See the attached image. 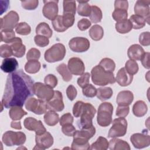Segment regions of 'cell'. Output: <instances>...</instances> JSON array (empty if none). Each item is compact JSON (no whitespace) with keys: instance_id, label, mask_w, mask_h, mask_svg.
Returning <instances> with one entry per match:
<instances>
[{"instance_id":"obj_26","label":"cell","mask_w":150,"mask_h":150,"mask_svg":"<svg viewBox=\"0 0 150 150\" xmlns=\"http://www.w3.org/2000/svg\"><path fill=\"white\" fill-rule=\"evenodd\" d=\"M148 111V107L146 103L142 100H138L134 104L132 112L134 115L137 117H141L145 115Z\"/></svg>"},{"instance_id":"obj_17","label":"cell","mask_w":150,"mask_h":150,"mask_svg":"<svg viewBox=\"0 0 150 150\" xmlns=\"http://www.w3.org/2000/svg\"><path fill=\"white\" fill-rule=\"evenodd\" d=\"M67 67L72 74L76 76H81L84 73V64L82 60L80 58H70L68 61Z\"/></svg>"},{"instance_id":"obj_54","label":"cell","mask_w":150,"mask_h":150,"mask_svg":"<svg viewBox=\"0 0 150 150\" xmlns=\"http://www.w3.org/2000/svg\"><path fill=\"white\" fill-rule=\"evenodd\" d=\"M45 84L50 86L52 88H54L57 84V77L52 74L47 75L44 79Z\"/></svg>"},{"instance_id":"obj_62","label":"cell","mask_w":150,"mask_h":150,"mask_svg":"<svg viewBox=\"0 0 150 150\" xmlns=\"http://www.w3.org/2000/svg\"><path fill=\"white\" fill-rule=\"evenodd\" d=\"M115 9H128V2L127 1H115L114 2Z\"/></svg>"},{"instance_id":"obj_38","label":"cell","mask_w":150,"mask_h":150,"mask_svg":"<svg viewBox=\"0 0 150 150\" xmlns=\"http://www.w3.org/2000/svg\"><path fill=\"white\" fill-rule=\"evenodd\" d=\"M129 20L132 25V28L134 29H139L142 28L145 26L146 23L144 18L135 14L131 15Z\"/></svg>"},{"instance_id":"obj_57","label":"cell","mask_w":150,"mask_h":150,"mask_svg":"<svg viewBox=\"0 0 150 150\" xmlns=\"http://www.w3.org/2000/svg\"><path fill=\"white\" fill-rule=\"evenodd\" d=\"M129 112V106L118 105L116 110V115L118 117L125 118L127 117Z\"/></svg>"},{"instance_id":"obj_29","label":"cell","mask_w":150,"mask_h":150,"mask_svg":"<svg viewBox=\"0 0 150 150\" xmlns=\"http://www.w3.org/2000/svg\"><path fill=\"white\" fill-rule=\"evenodd\" d=\"M44 121L49 126H54L57 124L59 121V117L56 111L49 110L46 112L44 115Z\"/></svg>"},{"instance_id":"obj_2","label":"cell","mask_w":150,"mask_h":150,"mask_svg":"<svg viewBox=\"0 0 150 150\" xmlns=\"http://www.w3.org/2000/svg\"><path fill=\"white\" fill-rule=\"evenodd\" d=\"M91 76L93 83L97 86H104L108 84H114L116 81L113 73L105 70L100 65L92 69Z\"/></svg>"},{"instance_id":"obj_27","label":"cell","mask_w":150,"mask_h":150,"mask_svg":"<svg viewBox=\"0 0 150 150\" xmlns=\"http://www.w3.org/2000/svg\"><path fill=\"white\" fill-rule=\"evenodd\" d=\"M36 33L38 35H42L47 38L52 37L53 32L49 25L46 22L39 23L36 28Z\"/></svg>"},{"instance_id":"obj_43","label":"cell","mask_w":150,"mask_h":150,"mask_svg":"<svg viewBox=\"0 0 150 150\" xmlns=\"http://www.w3.org/2000/svg\"><path fill=\"white\" fill-rule=\"evenodd\" d=\"M15 31L21 35H28L31 32L30 26L26 22L19 23L15 28Z\"/></svg>"},{"instance_id":"obj_32","label":"cell","mask_w":150,"mask_h":150,"mask_svg":"<svg viewBox=\"0 0 150 150\" xmlns=\"http://www.w3.org/2000/svg\"><path fill=\"white\" fill-rule=\"evenodd\" d=\"M109 148V142L103 137H99L96 142L91 145L90 149L92 150H106Z\"/></svg>"},{"instance_id":"obj_25","label":"cell","mask_w":150,"mask_h":150,"mask_svg":"<svg viewBox=\"0 0 150 150\" xmlns=\"http://www.w3.org/2000/svg\"><path fill=\"white\" fill-rule=\"evenodd\" d=\"M109 148L111 150H129L131 149L128 142L117 138H112L110 141Z\"/></svg>"},{"instance_id":"obj_4","label":"cell","mask_w":150,"mask_h":150,"mask_svg":"<svg viewBox=\"0 0 150 150\" xmlns=\"http://www.w3.org/2000/svg\"><path fill=\"white\" fill-rule=\"evenodd\" d=\"M96 112V110L94 107L88 103H84L81 113L80 119L79 121V127L81 128H87L91 127L93 125V118Z\"/></svg>"},{"instance_id":"obj_18","label":"cell","mask_w":150,"mask_h":150,"mask_svg":"<svg viewBox=\"0 0 150 150\" xmlns=\"http://www.w3.org/2000/svg\"><path fill=\"white\" fill-rule=\"evenodd\" d=\"M48 109L54 111H62L64 105L63 101V96L60 91L58 90L54 91V96L51 100L47 102Z\"/></svg>"},{"instance_id":"obj_53","label":"cell","mask_w":150,"mask_h":150,"mask_svg":"<svg viewBox=\"0 0 150 150\" xmlns=\"http://www.w3.org/2000/svg\"><path fill=\"white\" fill-rule=\"evenodd\" d=\"M34 41L37 46L42 47L47 46L49 43V38L42 35H36L34 38Z\"/></svg>"},{"instance_id":"obj_11","label":"cell","mask_w":150,"mask_h":150,"mask_svg":"<svg viewBox=\"0 0 150 150\" xmlns=\"http://www.w3.org/2000/svg\"><path fill=\"white\" fill-rule=\"evenodd\" d=\"M89 40L83 37H75L70 40L69 46L74 52L82 53L87 51L90 47Z\"/></svg>"},{"instance_id":"obj_1","label":"cell","mask_w":150,"mask_h":150,"mask_svg":"<svg viewBox=\"0 0 150 150\" xmlns=\"http://www.w3.org/2000/svg\"><path fill=\"white\" fill-rule=\"evenodd\" d=\"M34 84L32 78L21 69L9 73L1 103L6 108L22 107L27 98L34 94Z\"/></svg>"},{"instance_id":"obj_22","label":"cell","mask_w":150,"mask_h":150,"mask_svg":"<svg viewBox=\"0 0 150 150\" xmlns=\"http://www.w3.org/2000/svg\"><path fill=\"white\" fill-rule=\"evenodd\" d=\"M96 133V128L92 125L87 128H81V130L76 131L73 135V139H81L88 141Z\"/></svg>"},{"instance_id":"obj_13","label":"cell","mask_w":150,"mask_h":150,"mask_svg":"<svg viewBox=\"0 0 150 150\" xmlns=\"http://www.w3.org/2000/svg\"><path fill=\"white\" fill-rule=\"evenodd\" d=\"M36 145L33 149H45L50 148L53 144V138L50 132L46 131L40 135H36Z\"/></svg>"},{"instance_id":"obj_37","label":"cell","mask_w":150,"mask_h":150,"mask_svg":"<svg viewBox=\"0 0 150 150\" xmlns=\"http://www.w3.org/2000/svg\"><path fill=\"white\" fill-rule=\"evenodd\" d=\"M71 149L74 150H88L90 149V147L88 141L81 139H73Z\"/></svg>"},{"instance_id":"obj_52","label":"cell","mask_w":150,"mask_h":150,"mask_svg":"<svg viewBox=\"0 0 150 150\" xmlns=\"http://www.w3.org/2000/svg\"><path fill=\"white\" fill-rule=\"evenodd\" d=\"M13 55L11 47L9 45L4 44L0 47V56L1 57L8 58Z\"/></svg>"},{"instance_id":"obj_58","label":"cell","mask_w":150,"mask_h":150,"mask_svg":"<svg viewBox=\"0 0 150 150\" xmlns=\"http://www.w3.org/2000/svg\"><path fill=\"white\" fill-rule=\"evenodd\" d=\"M73 122V117L70 113H66L63 114L59 120L60 125L63 126L66 124H72Z\"/></svg>"},{"instance_id":"obj_14","label":"cell","mask_w":150,"mask_h":150,"mask_svg":"<svg viewBox=\"0 0 150 150\" xmlns=\"http://www.w3.org/2000/svg\"><path fill=\"white\" fill-rule=\"evenodd\" d=\"M58 1H44V6L42 9L43 16L47 19L53 21L57 16L58 13Z\"/></svg>"},{"instance_id":"obj_23","label":"cell","mask_w":150,"mask_h":150,"mask_svg":"<svg viewBox=\"0 0 150 150\" xmlns=\"http://www.w3.org/2000/svg\"><path fill=\"white\" fill-rule=\"evenodd\" d=\"M145 52L144 49L138 44L131 45L128 49V56L130 60H140Z\"/></svg>"},{"instance_id":"obj_10","label":"cell","mask_w":150,"mask_h":150,"mask_svg":"<svg viewBox=\"0 0 150 150\" xmlns=\"http://www.w3.org/2000/svg\"><path fill=\"white\" fill-rule=\"evenodd\" d=\"M19 20V16L15 11H11L1 18V29L4 31L13 30L16 28Z\"/></svg>"},{"instance_id":"obj_50","label":"cell","mask_w":150,"mask_h":150,"mask_svg":"<svg viewBox=\"0 0 150 150\" xmlns=\"http://www.w3.org/2000/svg\"><path fill=\"white\" fill-rule=\"evenodd\" d=\"M40 56V51L36 48H31L26 54L28 60H38Z\"/></svg>"},{"instance_id":"obj_3","label":"cell","mask_w":150,"mask_h":150,"mask_svg":"<svg viewBox=\"0 0 150 150\" xmlns=\"http://www.w3.org/2000/svg\"><path fill=\"white\" fill-rule=\"evenodd\" d=\"M113 106L110 103L104 102L101 103L98 108L97 121L99 125L105 127L112 122V115Z\"/></svg>"},{"instance_id":"obj_44","label":"cell","mask_w":150,"mask_h":150,"mask_svg":"<svg viewBox=\"0 0 150 150\" xmlns=\"http://www.w3.org/2000/svg\"><path fill=\"white\" fill-rule=\"evenodd\" d=\"M124 68L128 73L132 75L135 74L138 71L139 69L138 63L136 62V61L130 59L127 61Z\"/></svg>"},{"instance_id":"obj_42","label":"cell","mask_w":150,"mask_h":150,"mask_svg":"<svg viewBox=\"0 0 150 150\" xmlns=\"http://www.w3.org/2000/svg\"><path fill=\"white\" fill-rule=\"evenodd\" d=\"M63 13H70L75 15L76 5L75 1H63Z\"/></svg>"},{"instance_id":"obj_36","label":"cell","mask_w":150,"mask_h":150,"mask_svg":"<svg viewBox=\"0 0 150 150\" xmlns=\"http://www.w3.org/2000/svg\"><path fill=\"white\" fill-rule=\"evenodd\" d=\"M89 16L93 23L100 22L103 18L102 11L99 7L96 5H92L91 6V13Z\"/></svg>"},{"instance_id":"obj_28","label":"cell","mask_w":150,"mask_h":150,"mask_svg":"<svg viewBox=\"0 0 150 150\" xmlns=\"http://www.w3.org/2000/svg\"><path fill=\"white\" fill-rule=\"evenodd\" d=\"M27 112L24 111L22 107L13 106L11 107L9 111V115L10 118L13 121H18L22 119V118L27 115Z\"/></svg>"},{"instance_id":"obj_20","label":"cell","mask_w":150,"mask_h":150,"mask_svg":"<svg viewBox=\"0 0 150 150\" xmlns=\"http://www.w3.org/2000/svg\"><path fill=\"white\" fill-rule=\"evenodd\" d=\"M133 80V75L128 73L124 67L121 68L117 73L115 81L122 87L129 85Z\"/></svg>"},{"instance_id":"obj_56","label":"cell","mask_w":150,"mask_h":150,"mask_svg":"<svg viewBox=\"0 0 150 150\" xmlns=\"http://www.w3.org/2000/svg\"><path fill=\"white\" fill-rule=\"evenodd\" d=\"M139 42L142 46H147L150 45V33L149 32H142L139 37Z\"/></svg>"},{"instance_id":"obj_61","label":"cell","mask_w":150,"mask_h":150,"mask_svg":"<svg viewBox=\"0 0 150 150\" xmlns=\"http://www.w3.org/2000/svg\"><path fill=\"white\" fill-rule=\"evenodd\" d=\"M77 91L76 88L73 85H69L66 89V94L70 101H73L77 96Z\"/></svg>"},{"instance_id":"obj_45","label":"cell","mask_w":150,"mask_h":150,"mask_svg":"<svg viewBox=\"0 0 150 150\" xmlns=\"http://www.w3.org/2000/svg\"><path fill=\"white\" fill-rule=\"evenodd\" d=\"M52 23L54 30L58 32H63L67 29L63 24L62 15H57V16L52 21Z\"/></svg>"},{"instance_id":"obj_30","label":"cell","mask_w":150,"mask_h":150,"mask_svg":"<svg viewBox=\"0 0 150 150\" xmlns=\"http://www.w3.org/2000/svg\"><path fill=\"white\" fill-rule=\"evenodd\" d=\"M89 35L93 40L96 41L100 40L103 37L104 30L101 26L94 25L90 29Z\"/></svg>"},{"instance_id":"obj_60","label":"cell","mask_w":150,"mask_h":150,"mask_svg":"<svg viewBox=\"0 0 150 150\" xmlns=\"http://www.w3.org/2000/svg\"><path fill=\"white\" fill-rule=\"evenodd\" d=\"M83 104L84 102L81 101H78L74 104L73 108V114L75 117L77 118L80 117Z\"/></svg>"},{"instance_id":"obj_40","label":"cell","mask_w":150,"mask_h":150,"mask_svg":"<svg viewBox=\"0 0 150 150\" xmlns=\"http://www.w3.org/2000/svg\"><path fill=\"white\" fill-rule=\"evenodd\" d=\"M105 70L110 72H113L115 68V63L113 60L110 58H104L103 59L99 64Z\"/></svg>"},{"instance_id":"obj_6","label":"cell","mask_w":150,"mask_h":150,"mask_svg":"<svg viewBox=\"0 0 150 150\" xmlns=\"http://www.w3.org/2000/svg\"><path fill=\"white\" fill-rule=\"evenodd\" d=\"M26 139V135L23 132H14L12 131L5 132L2 138L3 143L8 146L22 145L25 142Z\"/></svg>"},{"instance_id":"obj_12","label":"cell","mask_w":150,"mask_h":150,"mask_svg":"<svg viewBox=\"0 0 150 150\" xmlns=\"http://www.w3.org/2000/svg\"><path fill=\"white\" fill-rule=\"evenodd\" d=\"M149 0H138L136 2L134 6L135 15L144 18L148 24H149Z\"/></svg>"},{"instance_id":"obj_9","label":"cell","mask_w":150,"mask_h":150,"mask_svg":"<svg viewBox=\"0 0 150 150\" xmlns=\"http://www.w3.org/2000/svg\"><path fill=\"white\" fill-rule=\"evenodd\" d=\"M54 91L53 88L40 82H37L34 84V94L39 99L48 102L54 96Z\"/></svg>"},{"instance_id":"obj_16","label":"cell","mask_w":150,"mask_h":150,"mask_svg":"<svg viewBox=\"0 0 150 150\" xmlns=\"http://www.w3.org/2000/svg\"><path fill=\"white\" fill-rule=\"evenodd\" d=\"M23 125L26 129L35 131L36 135H40L46 131L42 121L33 117L26 118L23 121Z\"/></svg>"},{"instance_id":"obj_49","label":"cell","mask_w":150,"mask_h":150,"mask_svg":"<svg viewBox=\"0 0 150 150\" xmlns=\"http://www.w3.org/2000/svg\"><path fill=\"white\" fill-rule=\"evenodd\" d=\"M39 1L38 0L22 1L21 4L22 8L26 10H34L38 6Z\"/></svg>"},{"instance_id":"obj_41","label":"cell","mask_w":150,"mask_h":150,"mask_svg":"<svg viewBox=\"0 0 150 150\" xmlns=\"http://www.w3.org/2000/svg\"><path fill=\"white\" fill-rule=\"evenodd\" d=\"M112 16L117 22L123 21L127 19L128 12L125 9H115L112 13Z\"/></svg>"},{"instance_id":"obj_33","label":"cell","mask_w":150,"mask_h":150,"mask_svg":"<svg viewBox=\"0 0 150 150\" xmlns=\"http://www.w3.org/2000/svg\"><path fill=\"white\" fill-rule=\"evenodd\" d=\"M132 29V25L129 19L117 22L115 24L116 30L121 34L128 33Z\"/></svg>"},{"instance_id":"obj_47","label":"cell","mask_w":150,"mask_h":150,"mask_svg":"<svg viewBox=\"0 0 150 150\" xmlns=\"http://www.w3.org/2000/svg\"><path fill=\"white\" fill-rule=\"evenodd\" d=\"M74 15L70 13H63L62 15V22L64 26L68 29L72 26L74 23Z\"/></svg>"},{"instance_id":"obj_15","label":"cell","mask_w":150,"mask_h":150,"mask_svg":"<svg viewBox=\"0 0 150 150\" xmlns=\"http://www.w3.org/2000/svg\"><path fill=\"white\" fill-rule=\"evenodd\" d=\"M130 141L134 146L137 149L144 148L150 145V137L145 132L132 134L130 137Z\"/></svg>"},{"instance_id":"obj_31","label":"cell","mask_w":150,"mask_h":150,"mask_svg":"<svg viewBox=\"0 0 150 150\" xmlns=\"http://www.w3.org/2000/svg\"><path fill=\"white\" fill-rule=\"evenodd\" d=\"M113 94L112 90L111 87H100L97 90V97L101 101H105L110 99Z\"/></svg>"},{"instance_id":"obj_51","label":"cell","mask_w":150,"mask_h":150,"mask_svg":"<svg viewBox=\"0 0 150 150\" xmlns=\"http://www.w3.org/2000/svg\"><path fill=\"white\" fill-rule=\"evenodd\" d=\"M90 74L88 72L84 73L82 75H81L80 77L78 78L77 81V83L79 86L81 88H83L86 86L88 84L90 81Z\"/></svg>"},{"instance_id":"obj_64","label":"cell","mask_w":150,"mask_h":150,"mask_svg":"<svg viewBox=\"0 0 150 150\" xmlns=\"http://www.w3.org/2000/svg\"><path fill=\"white\" fill-rule=\"evenodd\" d=\"M11 127L12 128L16 129H22L21 122H15V121H12L11 123Z\"/></svg>"},{"instance_id":"obj_35","label":"cell","mask_w":150,"mask_h":150,"mask_svg":"<svg viewBox=\"0 0 150 150\" xmlns=\"http://www.w3.org/2000/svg\"><path fill=\"white\" fill-rule=\"evenodd\" d=\"M79 3L77 6V13L82 16H89L91 13V6L88 1H77Z\"/></svg>"},{"instance_id":"obj_24","label":"cell","mask_w":150,"mask_h":150,"mask_svg":"<svg viewBox=\"0 0 150 150\" xmlns=\"http://www.w3.org/2000/svg\"><path fill=\"white\" fill-rule=\"evenodd\" d=\"M18 66V62L13 57L5 58L2 60L1 65V70L5 73H11L15 71Z\"/></svg>"},{"instance_id":"obj_21","label":"cell","mask_w":150,"mask_h":150,"mask_svg":"<svg viewBox=\"0 0 150 150\" xmlns=\"http://www.w3.org/2000/svg\"><path fill=\"white\" fill-rule=\"evenodd\" d=\"M133 100V93L129 90H124L118 94L116 102L118 105L129 106L132 103Z\"/></svg>"},{"instance_id":"obj_46","label":"cell","mask_w":150,"mask_h":150,"mask_svg":"<svg viewBox=\"0 0 150 150\" xmlns=\"http://www.w3.org/2000/svg\"><path fill=\"white\" fill-rule=\"evenodd\" d=\"M83 94L84 96L89 98L94 97L97 94V88L91 84H88L83 88Z\"/></svg>"},{"instance_id":"obj_8","label":"cell","mask_w":150,"mask_h":150,"mask_svg":"<svg viewBox=\"0 0 150 150\" xmlns=\"http://www.w3.org/2000/svg\"><path fill=\"white\" fill-rule=\"evenodd\" d=\"M25 106L27 110L38 115L46 113L48 109L47 102L35 97L28 98L25 103Z\"/></svg>"},{"instance_id":"obj_19","label":"cell","mask_w":150,"mask_h":150,"mask_svg":"<svg viewBox=\"0 0 150 150\" xmlns=\"http://www.w3.org/2000/svg\"><path fill=\"white\" fill-rule=\"evenodd\" d=\"M8 44L10 45L12 54L14 56L17 57H22L25 53L26 47L22 43V40L20 38L15 37L11 40Z\"/></svg>"},{"instance_id":"obj_34","label":"cell","mask_w":150,"mask_h":150,"mask_svg":"<svg viewBox=\"0 0 150 150\" xmlns=\"http://www.w3.org/2000/svg\"><path fill=\"white\" fill-rule=\"evenodd\" d=\"M57 71L62 76L64 81H70L72 79V74L69 71L67 66L64 63L59 64L56 67Z\"/></svg>"},{"instance_id":"obj_39","label":"cell","mask_w":150,"mask_h":150,"mask_svg":"<svg viewBox=\"0 0 150 150\" xmlns=\"http://www.w3.org/2000/svg\"><path fill=\"white\" fill-rule=\"evenodd\" d=\"M40 69V63L38 60H28L25 65V70L30 74L38 73Z\"/></svg>"},{"instance_id":"obj_63","label":"cell","mask_w":150,"mask_h":150,"mask_svg":"<svg viewBox=\"0 0 150 150\" xmlns=\"http://www.w3.org/2000/svg\"><path fill=\"white\" fill-rule=\"evenodd\" d=\"M149 55H150V54L149 52H145V53H144V55L142 56L141 59L140 60L141 61L142 66L147 69H149L150 68Z\"/></svg>"},{"instance_id":"obj_59","label":"cell","mask_w":150,"mask_h":150,"mask_svg":"<svg viewBox=\"0 0 150 150\" xmlns=\"http://www.w3.org/2000/svg\"><path fill=\"white\" fill-rule=\"evenodd\" d=\"M91 25V22L86 18H83L77 22V27L81 31L87 30L88 28H89Z\"/></svg>"},{"instance_id":"obj_5","label":"cell","mask_w":150,"mask_h":150,"mask_svg":"<svg viewBox=\"0 0 150 150\" xmlns=\"http://www.w3.org/2000/svg\"><path fill=\"white\" fill-rule=\"evenodd\" d=\"M66 52V48L63 44L56 43L46 50L44 55L45 59L49 63L61 61L64 59Z\"/></svg>"},{"instance_id":"obj_48","label":"cell","mask_w":150,"mask_h":150,"mask_svg":"<svg viewBox=\"0 0 150 150\" xmlns=\"http://www.w3.org/2000/svg\"><path fill=\"white\" fill-rule=\"evenodd\" d=\"M15 33L13 30L9 31H4L1 32V41L4 42L5 43H8L11 40H12L15 37Z\"/></svg>"},{"instance_id":"obj_7","label":"cell","mask_w":150,"mask_h":150,"mask_svg":"<svg viewBox=\"0 0 150 150\" xmlns=\"http://www.w3.org/2000/svg\"><path fill=\"white\" fill-rule=\"evenodd\" d=\"M112 125L109 130L108 137L117 138L125 135L127 129V121L123 117H118L112 121Z\"/></svg>"},{"instance_id":"obj_55","label":"cell","mask_w":150,"mask_h":150,"mask_svg":"<svg viewBox=\"0 0 150 150\" xmlns=\"http://www.w3.org/2000/svg\"><path fill=\"white\" fill-rule=\"evenodd\" d=\"M62 131L63 133L66 136L72 137L73 136L76 130L75 127L72 125V124H66L62 126Z\"/></svg>"}]
</instances>
